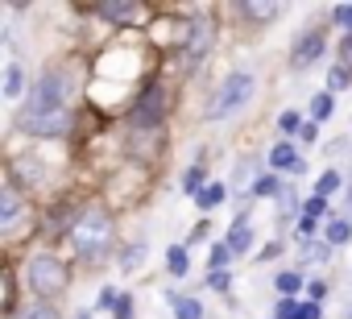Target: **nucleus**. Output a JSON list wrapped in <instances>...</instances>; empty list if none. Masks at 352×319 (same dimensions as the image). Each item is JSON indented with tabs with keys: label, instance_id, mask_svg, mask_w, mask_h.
<instances>
[{
	"label": "nucleus",
	"instance_id": "28",
	"mask_svg": "<svg viewBox=\"0 0 352 319\" xmlns=\"http://www.w3.org/2000/svg\"><path fill=\"white\" fill-rule=\"evenodd\" d=\"M336 25L352 30V5H340V9H336Z\"/></svg>",
	"mask_w": 352,
	"mask_h": 319
},
{
	"label": "nucleus",
	"instance_id": "9",
	"mask_svg": "<svg viewBox=\"0 0 352 319\" xmlns=\"http://www.w3.org/2000/svg\"><path fill=\"white\" fill-rule=\"evenodd\" d=\"M208 46H212V25L208 21H195L191 34H187V58H199Z\"/></svg>",
	"mask_w": 352,
	"mask_h": 319
},
{
	"label": "nucleus",
	"instance_id": "5",
	"mask_svg": "<svg viewBox=\"0 0 352 319\" xmlns=\"http://www.w3.org/2000/svg\"><path fill=\"white\" fill-rule=\"evenodd\" d=\"M67 124H71V112L67 108H58V112H17V129L21 133H30V137H58V133H67Z\"/></svg>",
	"mask_w": 352,
	"mask_h": 319
},
{
	"label": "nucleus",
	"instance_id": "33",
	"mask_svg": "<svg viewBox=\"0 0 352 319\" xmlns=\"http://www.w3.org/2000/svg\"><path fill=\"white\" fill-rule=\"evenodd\" d=\"M298 319H319V307H315V302H302V307H298Z\"/></svg>",
	"mask_w": 352,
	"mask_h": 319
},
{
	"label": "nucleus",
	"instance_id": "10",
	"mask_svg": "<svg viewBox=\"0 0 352 319\" xmlns=\"http://www.w3.org/2000/svg\"><path fill=\"white\" fill-rule=\"evenodd\" d=\"M270 162H274L278 170H298V175H302V157H298V153H294V145H286V141L270 149Z\"/></svg>",
	"mask_w": 352,
	"mask_h": 319
},
{
	"label": "nucleus",
	"instance_id": "15",
	"mask_svg": "<svg viewBox=\"0 0 352 319\" xmlns=\"http://www.w3.org/2000/svg\"><path fill=\"white\" fill-rule=\"evenodd\" d=\"M323 232H327V245H344V241L352 236V224H348V220H331Z\"/></svg>",
	"mask_w": 352,
	"mask_h": 319
},
{
	"label": "nucleus",
	"instance_id": "19",
	"mask_svg": "<svg viewBox=\"0 0 352 319\" xmlns=\"http://www.w3.org/2000/svg\"><path fill=\"white\" fill-rule=\"evenodd\" d=\"M253 195L270 199V195H282V187H278V179H274V175H265V179H257V183H253Z\"/></svg>",
	"mask_w": 352,
	"mask_h": 319
},
{
	"label": "nucleus",
	"instance_id": "13",
	"mask_svg": "<svg viewBox=\"0 0 352 319\" xmlns=\"http://www.w3.org/2000/svg\"><path fill=\"white\" fill-rule=\"evenodd\" d=\"M166 265H170V274H174V278H183V274L191 270V261H187V249H183V245H174V249L166 253Z\"/></svg>",
	"mask_w": 352,
	"mask_h": 319
},
{
	"label": "nucleus",
	"instance_id": "27",
	"mask_svg": "<svg viewBox=\"0 0 352 319\" xmlns=\"http://www.w3.org/2000/svg\"><path fill=\"white\" fill-rule=\"evenodd\" d=\"M228 257H232V249H228V245H216V249H212V265H216V270H224V265H228Z\"/></svg>",
	"mask_w": 352,
	"mask_h": 319
},
{
	"label": "nucleus",
	"instance_id": "20",
	"mask_svg": "<svg viewBox=\"0 0 352 319\" xmlns=\"http://www.w3.org/2000/svg\"><path fill=\"white\" fill-rule=\"evenodd\" d=\"M21 83H25L21 67H9V75H5V96H21Z\"/></svg>",
	"mask_w": 352,
	"mask_h": 319
},
{
	"label": "nucleus",
	"instance_id": "35",
	"mask_svg": "<svg viewBox=\"0 0 352 319\" xmlns=\"http://www.w3.org/2000/svg\"><path fill=\"white\" fill-rule=\"evenodd\" d=\"M302 253H307V261H319V257H323V245H307Z\"/></svg>",
	"mask_w": 352,
	"mask_h": 319
},
{
	"label": "nucleus",
	"instance_id": "17",
	"mask_svg": "<svg viewBox=\"0 0 352 319\" xmlns=\"http://www.w3.org/2000/svg\"><path fill=\"white\" fill-rule=\"evenodd\" d=\"M336 191H340V175H336V170L319 175V183H315V195H319V199H327V195H336Z\"/></svg>",
	"mask_w": 352,
	"mask_h": 319
},
{
	"label": "nucleus",
	"instance_id": "6",
	"mask_svg": "<svg viewBox=\"0 0 352 319\" xmlns=\"http://www.w3.org/2000/svg\"><path fill=\"white\" fill-rule=\"evenodd\" d=\"M162 100H166V96H162L157 87H149V91L141 96V104L133 108V124H137V129H153V124L162 120Z\"/></svg>",
	"mask_w": 352,
	"mask_h": 319
},
{
	"label": "nucleus",
	"instance_id": "32",
	"mask_svg": "<svg viewBox=\"0 0 352 319\" xmlns=\"http://www.w3.org/2000/svg\"><path fill=\"white\" fill-rule=\"evenodd\" d=\"M298 232H302V236H311V232H315V216H307V212H302V220H298Z\"/></svg>",
	"mask_w": 352,
	"mask_h": 319
},
{
	"label": "nucleus",
	"instance_id": "34",
	"mask_svg": "<svg viewBox=\"0 0 352 319\" xmlns=\"http://www.w3.org/2000/svg\"><path fill=\"white\" fill-rule=\"evenodd\" d=\"M307 290H311V302H319V298H323V294H327V286H323V282H311V286H307Z\"/></svg>",
	"mask_w": 352,
	"mask_h": 319
},
{
	"label": "nucleus",
	"instance_id": "23",
	"mask_svg": "<svg viewBox=\"0 0 352 319\" xmlns=\"http://www.w3.org/2000/svg\"><path fill=\"white\" fill-rule=\"evenodd\" d=\"M298 286H302V278H298V274H278V290H282V294H294Z\"/></svg>",
	"mask_w": 352,
	"mask_h": 319
},
{
	"label": "nucleus",
	"instance_id": "8",
	"mask_svg": "<svg viewBox=\"0 0 352 319\" xmlns=\"http://www.w3.org/2000/svg\"><path fill=\"white\" fill-rule=\"evenodd\" d=\"M100 17H108V21H120V25H133L137 17H141V5H112V0H104V5L96 9Z\"/></svg>",
	"mask_w": 352,
	"mask_h": 319
},
{
	"label": "nucleus",
	"instance_id": "37",
	"mask_svg": "<svg viewBox=\"0 0 352 319\" xmlns=\"http://www.w3.org/2000/svg\"><path fill=\"white\" fill-rule=\"evenodd\" d=\"M348 208H352V179H348Z\"/></svg>",
	"mask_w": 352,
	"mask_h": 319
},
{
	"label": "nucleus",
	"instance_id": "16",
	"mask_svg": "<svg viewBox=\"0 0 352 319\" xmlns=\"http://www.w3.org/2000/svg\"><path fill=\"white\" fill-rule=\"evenodd\" d=\"M241 13L253 17V21H274L278 17V5H241Z\"/></svg>",
	"mask_w": 352,
	"mask_h": 319
},
{
	"label": "nucleus",
	"instance_id": "30",
	"mask_svg": "<svg viewBox=\"0 0 352 319\" xmlns=\"http://www.w3.org/2000/svg\"><path fill=\"white\" fill-rule=\"evenodd\" d=\"M278 319H298V302H290V298H286V302L278 307Z\"/></svg>",
	"mask_w": 352,
	"mask_h": 319
},
{
	"label": "nucleus",
	"instance_id": "3",
	"mask_svg": "<svg viewBox=\"0 0 352 319\" xmlns=\"http://www.w3.org/2000/svg\"><path fill=\"white\" fill-rule=\"evenodd\" d=\"M58 108H67V75L63 71H46L34 83L25 112H58Z\"/></svg>",
	"mask_w": 352,
	"mask_h": 319
},
{
	"label": "nucleus",
	"instance_id": "24",
	"mask_svg": "<svg viewBox=\"0 0 352 319\" xmlns=\"http://www.w3.org/2000/svg\"><path fill=\"white\" fill-rule=\"evenodd\" d=\"M348 83H352V79H348L340 67H331V75H327V87H331V91H340V87H348Z\"/></svg>",
	"mask_w": 352,
	"mask_h": 319
},
{
	"label": "nucleus",
	"instance_id": "2",
	"mask_svg": "<svg viewBox=\"0 0 352 319\" xmlns=\"http://www.w3.org/2000/svg\"><path fill=\"white\" fill-rule=\"evenodd\" d=\"M253 75L249 71H232L224 83H220V91H216V100H212V116H228V112H236V108H245L249 100H253Z\"/></svg>",
	"mask_w": 352,
	"mask_h": 319
},
{
	"label": "nucleus",
	"instance_id": "22",
	"mask_svg": "<svg viewBox=\"0 0 352 319\" xmlns=\"http://www.w3.org/2000/svg\"><path fill=\"white\" fill-rule=\"evenodd\" d=\"M340 71H344V75L352 79V34H348V38L340 42Z\"/></svg>",
	"mask_w": 352,
	"mask_h": 319
},
{
	"label": "nucleus",
	"instance_id": "31",
	"mask_svg": "<svg viewBox=\"0 0 352 319\" xmlns=\"http://www.w3.org/2000/svg\"><path fill=\"white\" fill-rule=\"evenodd\" d=\"M116 319H133V302L120 294V302H116Z\"/></svg>",
	"mask_w": 352,
	"mask_h": 319
},
{
	"label": "nucleus",
	"instance_id": "25",
	"mask_svg": "<svg viewBox=\"0 0 352 319\" xmlns=\"http://www.w3.org/2000/svg\"><path fill=\"white\" fill-rule=\"evenodd\" d=\"M278 129H282V133H298V129H302V124H298V112H282Z\"/></svg>",
	"mask_w": 352,
	"mask_h": 319
},
{
	"label": "nucleus",
	"instance_id": "14",
	"mask_svg": "<svg viewBox=\"0 0 352 319\" xmlns=\"http://www.w3.org/2000/svg\"><path fill=\"white\" fill-rule=\"evenodd\" d=\"M195 204H199V208H220V204H224V187H220V183L204 187V191L195 195Z\"/></svg>",
	"mask_w": 352,
	"mask_h": 319
},
{
	"label": "nucleus",
	"instance_id": "21",
	"mask_svg": "<svg viewBox=\"0 0 352 319\" xmlns=\"http://www.w3.org/2000/svg\"><path fill=\"white\" fill-rule=\"evenodd\" d=\"M331 108H336V96H315L311 116H315V120H323V116H331Z\"/></svg>",
	"mask_w": 352,
	"mask_h": 319
},
{
	"label": "nucleus",
	"instance_id": "11",
	"mask_svg": "<svg viewBox=\"0 0 352 319\" xmlns=\"http://www.w3.org/2000/svg\"><path fill=\"white\" fill-rule=\"evenodd\" d=\"M232 253H245L249 245H253V228H249V220H236L232 224V232H228V241H224Z\"/></svg>",
	"mask_w": 352,
	"mask_h": 319
},
{
	"label": "nucleus",
	"instance_id": "7",
	"mask_svg": "<svg viewBox=\"0 0 352 319\" xmlns=\"http://www.w3.org/2000/svg\"><path fill=\"white\" fill-rule=\"evenodd\" d=\"M319 54H323V34H319V30H311L307 38H298V42H294V54H290V58H294V67L302 71V67H311Z\"/></svg>",
	"mask_w": 352,
	"mask_h": 319
},
{
	"label": "nucleus",
	"instance_id": "18",
	"mask_svg": "<svg viewBox=\"0 0 352 319\" xmlns=\"http://www.w3.org/2000/svg\"><path fill=\"white\" fill-rule=\"evenodd\" d=\"M0 220H5V228H13V220H17V191H5V199H0Z\"/></svg>",
	"mask_w": 352,
	"mask_h": 319
},
{
	"label": "nucleus",
	"instance_id": "1",
	"mask_svg": "<svg viewBox=\"0 0 352 319\" xmlns=\"http://www.w3.org/2000/svg\"><path fill=\"white\" fill-rule=\"evenodd\" d=\"M71 245H75L83 257H100V253L112 245V216L100 212V208L83 212V216L75 220V228H71Z\"/></svg>",
	"mask_w": 352,
	"mask_h": 319
},
{
	"label": "nucleus",
	"instance_id": "29",
	"mask_svg": "<svg viewBox=\"0 0 352 319\" xmlns=\"http://www.w3.org/2000/svg\"><path fill=\"white\" fill-rule=\"evenodd\" d=\"M21 319H58V315H54L50 307H30V311H25Z\"/></svg>",
	"mask_w": 352,
	"mask_h": 319
},
{
	"label": "nucleus",
	"instance_id": "36",
	"mask_svg": "<svg viewBox=\"0 0 352 319\" xmlns=\"http://www.w3.org/2000/svg\"><path fill=\"white\" fill-rule=\"evenodd\" d=\"M319 212H323V199H319V195H315V199H311V204H307V216H319Z\"/></svg>",
	"mask_w": 352,
	"mask_h": 319
},
{
	"label": "nucleus",
	"instance_id": "4",
	"mask_svg": "<svg viewBox=\"0 0 352 319\" xmlns=\"http://www.w3.org/2000/svg\"><path fill=\"white\" fill-rule=\"evenodd\" d=\"M30 282H34V290H38V294H63V290H67V282H71V274H67V265H63L58 257L42 253V257H34V261H30Z\"/></svg>",
	"mask_w": 352,
	"mask_h": 319
},
{
	"label": "nucleus",
	"instance_id": "26",
	"mask_svg": "<svg viewBox=\"0 0 352 319\" xmlns=\"http://www.w3.org/2000/svg\"><path fill=\"white\" fill-rule=\"evenodd\" d=\"M183 183H187V191H191V195H199V183H204V170H199V166H191Z\"/></svg>",
	"mask_w": 352,
	"mask_h": 319
},
{
	"label": "nucleus",
	"instance_id": "12",
	"mask_svg": "<svg viewBox=\"0 0 352 319\" xmlns=\"http://www.w3.org/2000/svg\"><path fill=\"white\" fill-rule=\"evenodd\" d=\"M166 298H170V307H174L179 319H204V307L195 298H187V294H166Z\"/></svg>",
	"mask_w": 352,
	"mask_h": 319
}]
</instances>
